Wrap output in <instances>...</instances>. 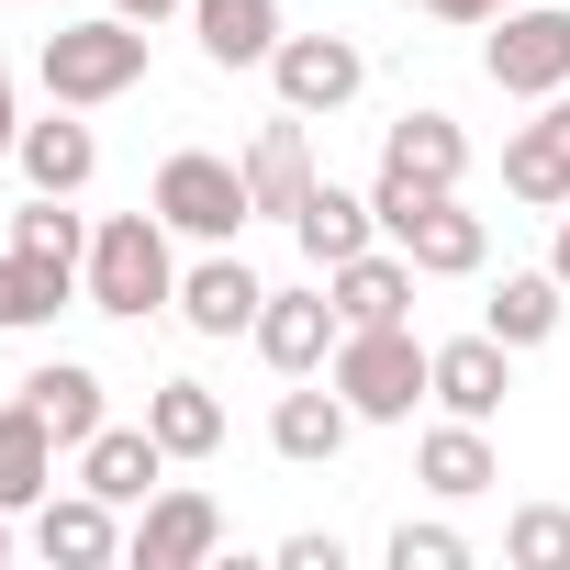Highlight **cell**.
<instances>
[{
  "label": "cell",
  "mask_w": 570,
  "mask_h": 570,
  "mask_svg": "<svg viewBox=\"0 0 570 570\" xmlns=\"http://www.w3.org/2000/svg\"><path fill=\"white\" fill-rule=\"evenodd\" d=\"M503 190H514L525 213H559V202H570V90H548V101L503 135Z\"/></svg>",
  "instance_id": "9c48e42d"
},
{
  "label": "cell",
  "mask_w": 570,
  "mask_h": 570,
  "mask_svg": "<svg viewBox=\"0 0 570 570\" xmlns=\"http://www.w3.org/2000/svg\"><path fill=\"white\" fill-rule=\"evenodd\" d=\"M124 559L135 570H202V559H224V503L202 481H157L135 503V525H124Z\"/></svg>",
  "instance_id": "8992f818"
},
{
  "label": "cell",
  "mask_w": 570,
  "mask_h": 570,
  "mask_svg": "<svg viewBox=\"0 0 570 570\" xmlns=\"http://www.w3.org/2000/svg\"><path fill=\"white\" fill-rule=\"evenodd\" d=\"M325 381L358 403V425H414V403H436V347L414 325H347Z\"/></svg>",
  "instance_id": "7a4b0ae2"
},
{
  "label": "cell",
  "mask_w": 570,
  "mask_h": 570,
  "mask_svg": "<svg viewBox=\"0 0 570 570\" xmlns=\"http://www.w3.org/2000/svg\"><path fill=\"white\" fill-rule=\"evenodd\" d=\"M292 235H303V257H314V268H347L358 246H381V202H370V190L314 179V202L292 213Z\"/></svg>",
  "instance_id": "cb8c5ba5"
},
{
  "label": "cell",
  "mask_w": 570,
  "mask_h": 570,
  "mask_svg": "<svg viewBox=\"0 0 570 570\" xmlns=\"http://www.w3.org/2000/svg\"><path fill=\"white\" fill-rule=\"evenodd\" d=\"M381 168L414 179V190H459V179H470V135H459V112H403V124L381 135Z\"/></svg>",
  "instance_id": "d6986e66"
},
{
  "label": "cell",
  "mask_w": 570,
  "mask_h": 570,
  "mask_svg": "<svg viewBox=\"0 0 570 570\" xmlns=\"http://www.w3.org/2000/svg\"><path fill=\"white\" fill-rule=\"evenodd\" d=\"M336 336H347L336 292H268V314H257V358H268L279 381H314V370L336 358Z\"/></svg>",
  "instance_id": "8fae6325"
},
{
  "label": "cell",
  "mask_w": 570,
  "mask_h": 570,
  "mask_svg": "<svg viewBox=\"0 0 570 570\" xmlns=\"http://www.w3.org/2000/svg\"><path fill=\"white\" fill-rule=\"evenodd\" d=\"M57 459H68V448H57V425L12 392V403H0V503H12V514H35V503L57 492Z\"/></svg>",
  "instance_id": "7402d4cb"
},
{
  "label": "cell",
  "mask_w": 570,
  "mask_h": 570,
  "mask_svg": "<svg viewBox=\"0 0 570 570\" xmlns=\"http://www.w3.org/2000/svg\"><path fill=\"white\" fill-rule=\"evenodd\" d=\"M481 79H492L503 101L570 90V12H559V0H514L503 23H481Z\"/></svg>",
  "instance_id": "5b68a950"
},
{
  "label": "cell",
  "mask_w": 570,
  "mask_h": 570,
  "mask_svg": "<svg viewBox=\"0 0 570 570\" xmlns=\"http://www.w3.org/2000/svg\"><path fill=\"white\" fill-rule=\"evenodd\" d=\"M414 481H425L436 503H470V492H492V481H503V459H492V425H470V414H436V425L414 436Z\"/></svg>",
  "instance_id": "e0dca14e"
},
{
  "label": "cell",
  "mask_w": 570,
  "mask_h": 570,
  "mask_svg": "<svg viewBox=\"0 0 570 570\" xmlns=\"http://www.w3.org/2000/svg\"><path fill=\"white\" fill-rule=\"evenodd\" d=\"M79 303V268H57V257H23V246H0V336H35V325H57Z\"/></svg>",
  "instance_id": "484cf974"
},
{
  "label": "cell",
  "mask_w": 570,
  "mask_h": 570,
  "mask_svg": "<svg viewBox=\"0 0 570 570\" xmlns=\"http://www.w3.org/2000/svg\"><path fill=\"white\" fill-rule=\"evenodd\" d=\"M392 246H403V257H414L425 279H470V268L492 257V224H481V213H470L459 190H436V202H414V224H403Z\"/></svg>",
  "instance_id": "5bb4252c"
},
{
  "label": "cell",
  "mask_w": 570,
  "mask_h": 570,
  "mask_svg": "<svg viewBox=\"0 0 570 570\" xmlns=\"http://www.w3.org/2000/svg\"><path fill=\"white\" fill-rule=\"evenodd\" d=\"M190 35L213 68H268L279 57V0H190Z\"/></svg>",
  "instance_id": "d4e9b609"
},
{
  "label": "cell",
  "mask_w": 570,
  "mask_h": 570,
  "mask_svg": "<svg viewBox=\"0 0 570 570\" xmlns=\"http://www.w3.org/2000/svg\"><path fill=\"white\" fill-rule=\"evenodd\" d=\"M392 570H470V537H459V525H414V514H403V525H392Z\"/></svg>",
  "instance_id": "f546056e"
},
{
  "label": "cell",
  "mask_w": 570,
  "mask_h": 570,
  "mask_svg": "<svg viewBox=\"0 0 570 570\" xmlns=\"http://www.w3.org/2000/svg\"><path fill=\"white\" fill-rule=\"evenodd\" d=\"M146 425H157L168 459H213V448H224V403H213V381H190V370L146 392Z\"/></svg>",
  "instance_id": "4316f807"
},
{
  "label": "cell",
  "mask_w": 570,
  "mask_h": 570,
  "mask_svg": "<svg viewBox=\"0 0 570 570\" xmlns=\"http://www.w3.org/2000/svg\"><path fill=\"white\" fill-rule=\"evenodd\" d=\"M12 246H23V257H57V268H90V224L68 213V190H35V202L12 213Z\"/></svg>",
  "instance_id": "83f0119b"
},
{
  "label": "cell",
  "mask_w": 570,
  "mask_h": 570,
  "mask_svg": "<svg viewBox=\"0 0 570 570\" xmlns=\"http://www.w3.org/2000/svg\"><path fill=\"white\" fill-rule=\"evenodd\" d=\"M503 392H514V347H503L492 325L436 347V414H470V425H492V414H503Z\"/></svg>",
  "instance_id": "9a60e30c"
},
{
  "label": "cell",
  "mask_w": 570,
  "mask_h": 570,
  "mask_svg": "<svg viewBox=\"0 0 570 570\" xmlns=\"http://www.w3.org/2000/svg\"><path fill=\"white\" fill-rule=\"evenodd\" d=\"M23 403L57 425V448H68V459H79V448L112 425V381H101L90 358H46V370H23Z\"/></svg>",
  "instance_id": "2e32d148"
},
{
  "label": "cell",
  "mask_w": 570,
  "mask_h": 570,
  "mask_svg": "<svg viewBox=\"0 0 570 570\" xmlns=\"http://www.w3.org/2000/svg\"><path fill=\"white\" fill-rule=\"evenodd\" d=\"M414 279H425V268H414L403 246H358L347 268H325V292H336L347 325H414Z\"/></svg>",
  "instance_id": "ac0fdd59"
},
{
  "label": "cell",
  "mask_w": 570,
  "mask_h": 570,
  "mask_svg": "<svg viewBox=\"0 0 570 570\" xmlns=\"http://www.w3.org/2000/svg\"><path fill=\"white\" fill-rule=\"evenodd\" d=\"M79 292H90V314H112V325H146V314L179 303V246H168V213H157V202L90 224V268H79Z\"/></svg>",
  "instance_id": "6da1fadb"
},
{
  "label": "cell",
  "mask_w": 570,
  "mask_h": 570,
  "mask_svg": "<svg viewBox=\"0 0 570 570\" xmlns=\"http://www.w3.org/2000/svg\"><path fill=\"white\" fill-rule=\"evenodd\" d=\"M0 559H12V503H0Z\"/></svg>",
  "instance_id": "d590c367"
},
{
  "label": "cell",
  "mask_w": 570,
  "mask_h": 570,
  "mask_svg": "<svg viewBox=\"0 0 570 570\" xmlns=\"http://www.w3.org/2000/svg\"><path fill=\"white\" fill-rule=\"evenodd\" d=\"M503 559L514 570H570V503H525L503 525Z\"/></svg>",
  "instance_id": "f1b7e54d"
},
{
  "label": "cell",
  "mask_w": 570,
  "mask_h": 570,
  "mask_svg": "<svg viewBox=\"0 0 570 570\" xmlns=\"http://www.w3.org/2000/svg\"><path fill=\"white\" fill-rule=\"evenodd\" d=\"M168 314H179L190 336H213V347H224V336H257V314H268V279H257L235 246H202V257L179 268V303H168Z\"/></svg>",
  "instance_id": "52a82bcc"
},
{
  "label": "cell",
  "mask_w": 570,
  "mask_h": 570,
  "mask_svg": "<svg viewBox=\"0 0 570 570\" xmlns=\"http://www.w3.org/2000/svg\"><path fill=\"white\" fill-rule=\"evenodd\" d=\"M279 570H347V537H314V525L279 537Z\"/></svg>",
  "instance_id": "4dcf8cb0"
},
{
  "label": "cell",
  "mask_w": 570,
  "mask_h": 570,
  "mask_svg": "<svg viewBox=\"0 0 570 570\" xmlns=\"http://www.w3.org/2000/svg\"><path fill=\"white\" fill-rule=\"evenodd\" d=\"M146 202H157L168 235H190V246H235V235L257 224V202H246V157H213V146H179V157L157 168Z\"/></svg>",
  "instance_id": "277c9868"
},
{
  "label": "cell",
  "mask_w": 570,
  "mask_h": 570,
  "mask_svg": "<svg viewBox=\"0 0 570 570\" xmlns=\"http://www.w3.org/2000/svg\"><path fill=\"white\" fill-rule=\"evenodd\" d=\"M268 90L292 101L303 124H314V112H347V101L370 90V57H358V35H279V57H268Z\"/></svg>",
  "instance_id": "ba28073f"
},
{
  "label": "cell",
  "mask_w": 570,
  "mask_h": 570,
  "mask_svg": "<svg viewBox=\"0 0 570 570\" xmlns=\"http://www.w3.org/2000/svg\"><path fill=\"white\" fill-rule=\"evenodd\" d=\"M12 168H23V190H68V202H79V190H90V168H101V135H90L68 101H57L46 124H23Z\"/></svg>",
  "instance_id": "ffe728a7"
},
{
  "label": "cell",
  "mask_w": 570,
  "mask_h": 570,
  "mask_svg": "<svg viewBox=\"0 0 570 570\" xmlns=\"http://www.w3.org/2000/svg\"><path fill=\"white\" fill-rule=\"evenodd\" d=\"M146 35H157V23H135V12L57 23V35H46V57H35L46 101H68V112H101V101H124V90L146 79Z\"/></svg>",
  "instance_id": "3957f363"
},
{
  "label": "cell",
  "mask_w": 570,
  "mask_h": 570,
  "mask_svg": "<svg viewBox=\"0 0 570 570\" xmlns=\"http://www.w3.org/2000/svg\"><path fill=\"white\" fill-rule=\"evenodd\" d=\"M548 268L570 279V202H559V235H548Z\"/></svg>",
  "instance_id": "e575fe53"
},
{
  "label": "cell",
  "mask_w": 570,
  "mask_h": 570,
  "mask_svg": "<svg viewBox=\"0 0 570 570\" xmlns=\"http://www.w3.org/2000/svg\"><path fill=\"white\" fill-rule=\"evenodd\" d=\"M559 314H570V279H559V268H503V279H492V303H481V325H492L514 358H525V347H548V336H559Z\"/></svg>",
  "instance_id": "603a6c76"
},
{
  "label": "cell",
  "mask_w": 570,
  "mask_h": 570,
  "mask_svg": "<svg viewBox=\"0 0 570 570\" xmlns=\"http://www.w3.org/2000/svg\"><path fill=\"white\" fill-rule=\"evenodd\" d=\"M403 12H436V0H403Z\"/></svg>",
  "instance_id": "8d00e7d4"
},
{
  "label": "cell",
  "mask_w": 570,
  "mask_h": 570,
  "mask_svg": "<svg viewBox=\"0 0 570 570\" xmlns=\"http://www.w3.org/2000/svg\"><path fill=\"white\" fill-rule=\"evenodd\" d=\"M23 146V101H12V68H0V157Z\"/></svg>",
  "instance_id": "d6a6232c"
},
{
  "label": "cell",
  "mask_w": 570,
  "mask_h": 570,
  "mask_svg": "<svg viewBox=\"0 0 570 570\" xmlns=\"http://www.w3.org/2000/svg\"><path fill=\"white\" fill-rule=\"evenodd\" d=\"M347 436H358V403H347L336 381H325V392H314V381H292V392L268 403V448L292 459V470H325Z\"/></svg>",
  "instance_id": "4fadbf2b"
},
{
  "label": "cell",
  "mask_w": 570,
  "mask_h": 570,
  "mask_svg": "<svg viewBox=\"0 0 570 570\" xmlns=\"http://www.w3.org/2000/svg\"><path fill=\"white\" fill-rule=\"evenodd\" d=\"M112 12H135V23H168V12H190V0H112Z\"/></svg>",
  "instance_id": "836d02e7"
},
{
  "label": "cell",
  "mask_w": 570,
  "mask_h": 570,
  "mask_svg": "<svg viewBox=\"0 0 570 570\" xmlns=\"http://www.w3.org/2000/svg\"><path fill=\"white\" fill-rule=\"evenodd\" d=\"M246 202L268 213V224H292L303 202H314V135H303V112L279 101L257 135H246Z\"/></svg>",
  "instance_id": "30bf717a"
},
{
  "label": "cell",
  "mask_w": 570,
  "mask_h": 570,
  "mask_svg": "<svg viewBox=\"0 0 570 570\" xmlns=\"http://www.w3.org/2000/svg\"><path fill=\"white\" fill-rule=\"evenodd\" d=\"M79 481H90L101 503H124V514H135V503L168 481V448H157V425H101V436L79 448Z\"/></svg>",
  "instance_id": "44dd1931"
},
{
  "label": "cell",
  "mask_w": 570,
  "mask_h": 570,
  "mask_svg": "<svg viewBox=\"0 0 570 570\" xmlns=\"http://www.w3.org/2000/svg\"><path fill=\"white\" fill-rule=\"evenodd\" d=\"M35 548H46L57 570H101V559H124V503H101L90 481H79V492H46V503H35Z\"/></svg>",
  "instance_id": "7c38bea8"
},
{
  "label": "cell",
  "mask_w": 570,
  "mask_h": 570,
  "mask_svg": "<svg viewBox=\"0 0 570 570\" xmlns=\"http://www.w3.org/2000/svg\"><path fill=\"white\" fill-rule=\"evenodd\" d=\"M503 12H514V0H436V23H470V35H481V23H503Z\"/></svg>",
  "instance_id": "1f68e13d"
}]
</instances>
